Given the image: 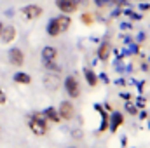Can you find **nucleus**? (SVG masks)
Listing matches in <instances>:
<instances>
[{"instance_id":"nucleus-1","label":"nucleus","mask_w":150,"mask_h":148,"mask_svg":"<svg viewBox=\"0 0 150 148\" xmlns=\"http://www.w3.org/2000/svg\"><path fill=\"white\" fill-rule=\"evenodd\" d=\"M70 25H72L70 16L61 14V16H58V18H52V19L49 21V25H47L45 30H47V35H49V37H58V35L65 33V32L70 28Z\"/></svg>"},{"instance_id":"nucleus-2","label":"nucleus","mask_w":150,"mask_h":148,"mask_svg":"<svg viewBox=\"0 0 150 148\" xmlns=\"http://www.w3.org/2000/svg\"><path fill=\"white\" fill-rule=\"evenodd\" d=\"M28 127H30V131H32L35 136H45L47 131H49L47 120H45L42 115H33V117H30V120H28Z\"/></svg>"},{"instance_id":"nucleus-3","label":"nucleus","mask_w":150,"mask_h":148,"mask_svg":"<svg viewBox=\"0 0 150 148\" xmlns=\"http://www.w3.org/2000/svg\"><path fill=\"white\" fill-rule=\"evenodd\" d=\"M19 12H21L23 19H26V21H35V19H38V18L44 14V9H42L38 4H28V5L21 7Z\"/></svg>"},{"instance_id":"nucleus-4","label":"nucleus","mask_w":150,"mask_h":148,"mask_svg":"<svg viewBox=\"0 0 150 148\" xmlns=\"http://www.w3.org/2000/svg\"><path fill=\"white\" fill-rule=\"evenodd\" d=\"M63 85H65V91H67V94L70 98H79L80 96V85H79V80L75 78L74 75H68L65 78Z\"/></svg>"},{"instance_id":"nucleus-5","label":"nucleus","mask_w":150,"mask_h":148,"mask_svg":"<svg viewBox=\"0 0 150 148\" xmlns=\"http://www.w3.org/2000/svg\"><path fill=\"white\" fill-rule=\"evenodd\" d=\"M9 63H11L12 66H16V68H21V66L25 65V52H23V49L12 47V49L9 51Z\"/></svg>"},{"instance_id":"nucleus-6","label":"nucleus","mask_w":150,"mask_h":148,"mask_svg":"<svg viewBox=\"0 0 150 148\" xmlns=\"http://www.w3.org/2000/svg\"><path fill=\"white\" fill-rule=\"evenodd\" d=\"M58 115L61 120H72L75 115V106L70 101H61L58 106Z\"/></svg>"},{"instance_id":"nucleus-7","label":"nucleus","mask_w":150,"mask_h":148,"mask_svg":"<svg viewBox=\"0 0 150 148\" xmlns=\"http://www.w3.org/2000/svg\"><path fill=\"white\" fill-rule=\"evenodd\" d=\"M44 85H45L47 91L56 92V91L59 89V85H61V78H59V75L58 73H47L45 77H44Z\"/></svg>"},{"instance_id":"nucleus-8","label":"nucleus","mask_w":150,"mask_h":148,"mask_svg":"<svg viewBox=\"0 0 150 148\" xmlns=\"http://www.w3.org/2000/svg\"><path fill=\"white\" fill-rule=\"evenodd\" d=\"M42 61H44V65L47 66V65H51V63H56V58H58V49L56 47H52V45H45L44 49H42Z\"/></svg>"},{"instance_id":"nucleus-9","label":"nucleus","mask_w":150,"mask_h":148,"mask_svg":"<svg viewBox=\"0 0 150 148\" xmlns=\"http://www.w3.org/2000/svg\"><path fill=\"white\" fill-rule=\"evenodd\" d=\"M56 7L63 12V14H72L77 11L79 2L77 0H56Z\"/></svg>"},{"instance_id":"nucleus-10","label":"nucleus","mask_w":150,"mask_h":148,"mask_svg":"<svg viewBox=\"0 0 150 148\" xmlns=\"http://www.w3.org/2000/svg\"><path fill=\"white\" fill-rule=\"evenodd\" d=\"M108 124H110V132H117V129L124 124V115L120 111H113L112 117L108 118Z\"/></svg>"},{"instance_id":"nucleus-11","label":"nucleus","mask_w":150,"mask_h":148,"mask_svg":"<svg viewBox=\"0 0 150 148\" xmlns=\"http://www.w3.org/2000/svg\"><path fill=\"white\" fill-rule=\"evenodd\" d=\"M0 40H2L4 44H11V42H14V40H16V28L11 26V25L4 26L2 35H0Z\"/></svg>"},{"instance_id":"nucleus-12","label":"nucleus","mask_w":150,"mask_h":148,"mask_svg":"<svg viewBox=\"0 0 150 148\" xmlns=\"http://www.w3.org/2000/svg\"><path fill=\"white\" fill-rule=\"evenodd\" d=\"M84 77H86V82H87L91 87H94V85L98 84V75L94 73L91 68H84Z\"/></svg>"},{"instance_id":"nucleus-13","label":"nucleus","mask_w":150,"mask_h":148,"mask_svg":"<svg viewBox=\"0 0 150 148\" xmlns=\"http://www.w3.org/2000/svg\"><path fill=\"white\" fill-rule=\"evenodd\" d=\"M14 82L16 84L28 85V84H32V77L28 73H25V72H18V73H14Z\"/></svg>"},{"instance_id":"nucleus-14","label":"nucleus","mask_w":150,"mask_h":148,"mask_svg":"<svg viewBox=\"0 0 150 148\" xmlns=\"http://www.w3.org/2000/svg\"><path fill=\"white\" fill-rule=\"evenodd\" d=\"M108 56H110V45H108L107 42H103V44L100 45V49H98V58L103 59V61H107Z\"/></svg>"},{"instance_id":"nucleus-15","label":"nucleus","mask_w":150,"mask_h":148,"mask_svg":"<svg viewBox=\"0 0 150 148\" xmlns=\"http://www.w3.org/2000/svg\"><path fill=\"white\" fill-rule=\"evenodd\" d=\"M45 120H51V122H59V115H58V110L56 108H47L45 110Z\"/></svg>"},{"instance_id":"nucleus-16","label":"nucleus","mask_w":150,"mask_h":148,"mask_svg":"<svg viewBox=\"0 0 150 148\" xmlns=\"http://www.w3.org/2000/svg\"><path fill=\"white\" fill-rule=\"evenodd\" d=\"M96 110L101 113V127H100V132H103V131H107V127H108V115L101 110L100 105H96Z\"/></svg>"},{"instance_id":"nucleus-17","label":"nucleus","mask_w":150,"mask_h":148,"mask_svg":"<svg viewBox=\"0 0 150 148\" xmlns=\"http://www.w3.org/2000/svg\"><path fill=\"white\" fill-rule=\"evenodd\" d=\"M82 21H84V25H91V23H93V16H89V14H82Z\"/></svg>"},{"instance_id":"nucleus-18","label":"nucleus","mask_w":150,"mask_h":148,"mask_svg":"<svg viewBox=\"0 0 150 148\" xmlns=\"http://www.w3.org/2000/svg\"><path fill=\"white\" fill-rule=\"evenodd\" d=\"M5 101H7V96H5V92L0 89V106H2V105H5Z\"/></svg>"},{"instance_id":"nucleus-19","label":"nucleus","mask_w":150,"mask_h":148,"mask_svg":"<svg viewBox=\"0 0 150 148\" xmlns=\"http://www.w3.org/2000/svg\"><path fill=\"white\" fill-rule=\"evenodd\" d=\"M126 110L129 111V113H136V108H134V105H131V103H127V105H126Z\"/></svg>"},{"instance_id":"nucleus-20","label":"nucleus","mask_w":150,"mask_h":148,"mask_svg":"<svg viewBox=\"0 0 150 148\" xmlns=\"http://www.w3.org/2000/svg\"><path fill=\"white\" fill-rule=\"evenodd\" d=\"M100 78H101L103 82H108V77H107V75H105V73H101V75H100Z\"/></svg>"},{"instance_id":"nucleus-21","label":"nucleus","mask_w":150,"mask_h":148,"mask_svg":"<svg viewBox=\"0 0 150 148\" xmlns=\"http://www.w3.org/2000/svg\"><path fill=\"white\" fill-rule=\"evenodd\" d=\"M2 30H4V25L0 23V35H2Z\"/></svg>"},{"instance_id":"nucleus-22","label":"nucleus","mask_w":150,"mask_h":148,"mask_svg":"<svg viewBox=\"0 0 150 148\" xmlns=\"http://www.w3.org/2000/svg\"><path fill=\"white\" fill-rule=\"evenodd\" d=\"M68 148H75V147H68Z\"/></svg>"}]
</instances>
